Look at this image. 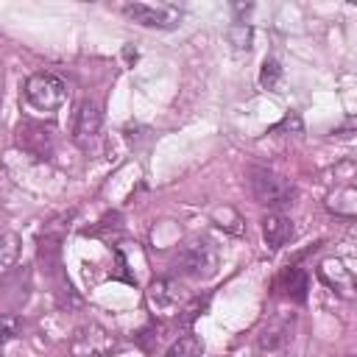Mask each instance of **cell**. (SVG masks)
<instances>
[{
  "instance_id": "6da1fadb",
  "label": "cell",
  "mask_w": 357,
  "mask_h": 357,
  "mask_svg": "<svg viewBox=\"0 0 357 357\" xmlns=\"http://www.w3.org/2000/svg\"><path fill=\"white\" fill-rule=\"evenodd\" d=\"M248 187H251L254 201L262 204V206H271V209L287 206L296 198L293 181L279 176V173H273V170H268V167H251L248 170Z\"/></svg>"
},
{
  "instance_id": "7a4b0ae2",
  "label": "cell",
  "mask_w": 357,
  "mask_h": 357,
  "mask_svg": "<svg viewBox=\"0 0 357 357\" xmlns=\"http://www.w3.org/2000/svg\"><path fill=\"white\" fill-rule=\"evenodd\" d=\"M218 265H220V251L212 240L190 243L176 259V271L190 279H209L218 273Z\"/></svg>"
},
{
  "instance_id": "3957f363",
  "label": "cell",
  "mask_w": 357,
  "mask_h": 357,
  "mask_svg": "<svg viewBox=\"0 0 357 357\" xmlns=\"http://www.w3.org/2000/svg\"><path fill=\"white\" fill-rule=\"evenodd\" d=\"M22 92H25V103L36 112H56L67 98L64 81L53 73H33L25 81Z\"/></svg>"
},
{
  "instance_id": "277c9868",
  "label": "cell",
  "mask_w": 357,
  "mask_h": 357,
  "mask_svg": "<svg viewBox=\"0 0 357 357\" xmlns=\"http://www.w3.org/2000/svg\"><path fill=\"white\" fill-rule=\"evenodd\" d=\"M14 142L22 153L33 159H50L56 151V134L50 126L36 123V120H22L14 131Z\"/></svg>"
},
{
  "instance_id": "5b68a950",
  "label": "cell",
  "mask_w": 357,
  "mask_h": 357,
  "mask_svg": "<svg viewBox=\"0 0 357 357\" xmlns=\"http://www.w3.org/2000/svg\"><path fill=\"white\" fill-rule=\"evenodd\" d=\"M123 14L142 28H176L181 20V8L173 3H128Z\"/></svg>"
},
{
  "instance_id": "8992f818",
  "label": "cell",
  "mask_w": 357,
  "mask_h": 357,
  "mask_svg": "<svg viewBox=\"0 0 357 357\" xmlns=\"http://www.w3.org/2000/svg\"><path fill=\"white\" fill-rule=\"evenodd\" d=\"M114 349V335L100 324H84L70 337L73 357H106Z\"/></svg>"
},
{
  "instance_id": "52a82bcc",
  "label": "cell",
  "mask_w": 357,
  "mask_h": 357,
  "mask_svg": "<svg viewBox=\"0 0 357 357\" xmlns=\"http://www.w3.org/2000/svg\"><path fill=\"white\" fill-rule=\"evenodd\" d=\"M100 123H103L100 106L95 100H81L73 114V142L78 148H89L100 134Z\"/></svg>"
},
{
  "instance_id": "ba28073f",
  "label": "cell",
  "mask_w": 357,
  "mask_h": 357,
  "mask_svg": "<svg viewBox=\"0 0 357 357\" xmlns=\"http://www.w3.org/2000/svg\"><path fill=\"white\" fill-rule=\"evenodd\" d=\"M273 290H276V296H282V298H290V301H296V304H304V301H307V290H310V276H307L304 268L287 265V268H282V271L276 273Z\"/></svg>"
},
{
  "instance_id": "9c48e42d",
  "label": "cell",
  "mask_w": 357,
  "mask_h": 357,
  "mask_svg": "<svg viewBox=\"0 0 357 357\" xmlns=\"http://www.w3.org/2000/svg\"><path fill=\"white\" fill-rule=\"evenodd\" d=\"M293 329H296V315H276L259 329L257 343L262 351H279L293 340Z\"/></svg>"
},
{
  "instance_id": "30bf717a",
  "label": "cell",
  "mask_w": 357,
  "mask_h": 357,
  "mask_svg": "<svg viewBox=\"0 0 357 357\" xmlns=\"http://www.w3.org/2000/svg\"><path fill=\"white\" fill-rule=\"evenodd\" d=\"M293 234H296V229H293V220H290V218H284V215H279V212H268V215L262 218V237H265L268 248H282V245H287V243L293 240Z\"/></svg>"
},
{
  "instance_id": "8fae6325",
  "label": "cell",
  "mask_w": 357,
  "mask_h": 357,
  "mask_svg": "<svg viewBox=\"0 0 357 357\" xmlns=\"http://www.w3.org/2000/svg\"><path fill=\"white\" fill-rule=\"evenodd\" d=\"M318 276H321L332 290H337V293H343V296H349V293H351V287H354L351 271H349L340 259H326V262H321Z\"/></svg>"
},
{
  "instance_id": "7c38bea8",
  "label": "cell",
  "mask_w": 357,
  "mask_h": 357,
  "mask_svg": "<svg viewBox=\"0 0 357 357\" xmlns=\"http://www.w3.org/2000/svg\"><path fill=\"white\" fill-rule=\"evenodd\" d=\"M178 298H181V293H178V284H176L173 279H156V282L151 284V290H148V301H151V307H153L156 312H170V310H176Z\"/></svg>"
},
{
  "instance_id": "4fadbf2b",
  "label": "cell",
  "mask_w": 357,
  "mask_h": 357,
  "mask_svg": "<svg viewBox=\"0 0 357 357\" xmlns=\"http://www.w3.org/2000/svg\"><path fill=\"white\" fill-rule=\"evenodd\" d=\"M201 351H204V346L195 335H178V340L167 349L165 357H201Z\"/></svg>"
},
{
  "instance_id": "5bb4252c",
  "label": "cell",
  "mask_w": 357,
  "mask_h": 357,
  "mask_svg": "<svg viewBox=\"0 0 357 357\" xmlns=\"http://www.w3.org/2000/svg\"><path fill=\"white\" fill-rule=\"evenodd\" d=\"M20 257V237L17 234H3L0 237V271H8Z\"/></svg>"
},
{
  "instance_id": "9a60e30c",
  "label": "cell",
  "mask_w": 357,
  "mask_h": 357,
  "mask_svg": "<svg viewBox=\"0 0 357 357\" xmlns=\"http://www.w3.org/2000/svg\"><path fill=\"white\" fill-rule=\"evenodd\" d=\"M279 81H282V67H279V61H276V59H265V64H262V70H259V84H262L265 89H276Z\"/></svg>"
},
{
  "instance_id": "2e32d148",
  "label": "cell",
  "mask_w": 357,
  "mask_h": 357,
  "mask_svg": "<svg viewBox=\"0 0 357 357\" xmlns=\"http://www.w3.org/2000/svg\"><path fill=\"white\" fill-rule=\"evenodd\" d=\"M22 332V321L17 315H0V346L14 340Z\"/></svg>"
}]
</instances>
